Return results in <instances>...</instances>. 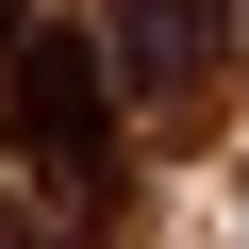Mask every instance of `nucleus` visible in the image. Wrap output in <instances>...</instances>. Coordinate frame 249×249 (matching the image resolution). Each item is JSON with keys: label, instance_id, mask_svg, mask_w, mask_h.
Listing matches in <instances>:
<instances>
[{"label": "nucleus", "instance_id": "obj_2", "mask_svg": "<svg viewBox=\"0 0 249 249\" xmlns=\"http://www.w3.org/2000/svg\"><path fill=\"white\" fill-rule=\"evenodd\" d=\"M199 34H216V0H116V34H100V67L166 100V83L199 67Z\"/></svg>", "mask_w": 249, "mask_h": 249}, {"label": "nucleus", "instance_id": "obj_1", "mask_svg": "<svg viewBox=\"0 0 249 249\" xmlns=\"http://www.w3.org/2000/svg\"><path fill=\"white\" fill-rule=\"evenodd\" d=\"M0 116H17V166H34V199L50 216H100L116 199V67H100V34H17L0 50Z\"/></svg>", "mask_w": 249, "mask_h": 249}]
</instances>
